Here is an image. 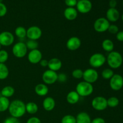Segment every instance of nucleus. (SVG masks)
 I'll use <instances>...</instances> for the list:
<instances>
[{"instance_id": "473e14b6", "label": "nucleus", "mask_w": 123, "mask_h": 123, "mask_svg": "<svg viewBox=\"0 0 123 123\" xmlns=\"http://www.w3.org/2000/svg\"><path fill=\"white\" fill-rule=\"evenodd\" d=\"M9 55L7 50L4 49L0 50V63L5 64L8 60Z\"/></svg>"}, {"instance_id": "cd10ccee", "label": "nucleus", "mask_w": 123, "mask_h": 123, "mask_svg": "<svg viewBox=\"0 0 123 123\" xmlns=\"http://www.w3.org/2000/svg\"><path fill=\"white\" fill-rule=\"evenodd\" d=\"M15 36L20 39H23L26 37V29L22 26H18L14 30Z\"/></svg>"}, {"instance_id": "c03bdc74", "label": "nucleus", "mask_w": 123, "mask_h": 123, "mask_svg": "<svg viewBox=\"0 0 123 123\" xmlns=\"http://www.w3.org/2000/svg\"><path fill=\"white\" fill-rule=\"evenodd\" d=\"M117 5V2L116 0H110L109 2V6L110 8H115Z\"/></svg>"}, {"instance_id": "dca6fc26", "label": "nucleus", "mask_w": 123, "mask_h": 123, "mask_svg": "<svg viewBox=\"0 0 123 123\" xmlns=\"http://www.w3.org/2000/svg\"><path fill=\"white\" fill-rule=\"evenodd\" d=\"M106 19L109 22H115L120 19V14L119 11L116 8H109L107 10Z\"/></svg>"}, {"instance_id": "49530a36", "label": "nucleus", "mask_w": 123, "mask_h": 123, "mask_svg": "<svg viewBox=\"0 0 123 123\" xmlns=\"http://www.w3.org/2000/svg\"><path fill=\"white\" fill-rule=\"evenodd\" d=\"M1 47H2V46H1V44H0V50H1Z\"/></svg>"}, {"instance_id": "ddd939ff", "label": "nucleus", "mask_w": 123, "mask_h": 123, "mask_svg": "<svg viewBox=\"0 0 123 123\" xmlns=\"http://www.w3.org/2000/svg\"><path fill=\"white\" fill-rule=\"evenodd\" d=\"M76 7L78 12L82 14H86L91 10L92 4L90 0H79Z\"/></svg>"}, {"instance_id": "c9c22d12", "label": "nucleus", "mask_w": 123, "mask_h": 123, "mask_svg": "<svg viewBox=\"0 0 123 123\" xmlns=\"http://www.w3.org/2000/svg\"><path fill=\"white\" fill-rule=\"evenodd\" d=\"M7 12V8L6 5L2 2H0V17L6 16Z\"/></svg>"}, {"instance_id": "a211bd4d", "label": "nucleus", "mask_w": 123, "mask_h": 123, "mask_svg": "<svg viewBox=\"0 0 123 123\" xmlns=\"http://www.w3.org/2000/svg\"><path fill=\"white\" fill-rule=\"evenodd\" d=\"M43 108L46 111L50 112L52 111L55 108L56 102L55 99L52 97H46L44 98L42 102Z\"/></svg>"}, {"instance_id": "c756f323", "label": "nucleus", "mask_w": 123, "mask_h": 123, "mask_svg": "<svg viewBox=\"0 0 123 123\" xmlns=\"http://www.w3.org/2000/svg\"><path fill=\"white\" fill-rule=\"evenodd\" d=\"M25 44L28 50H34L38 49V43L37 40H28L25 42Z\"/></svg>"}, {"instance_id": "7c9ffc66", "label": "nucleus", "mask_w": 123, "mask_h": 123, "mask_svg": "<svg viewBox=\"0 0 123 123\" xmlns=\"http://www.w3.org/2000/svg\"><path fill=\"white\" fill-rule=\"evenodd\" d=\"M114 71L111 68H105L101 73L102 77L105 79H110L114 76Z\"/></svg>"}, {"instance_id": "a878e982", "label": "nucleus", "mask_w": 123, "mask_h": 123, "mask_svg": "<svg viewBox=\"0 0 123 123\" xmlns=\"http://www.w3.org/2000/svg\"><path fill=\"white\" fill-rule=\"evenodd\" d=\"M10 102L9 98L3 96H0V112L7 111L9 108Z\"/></svg>"}, {"instance_id": "6e6552de", "label": "nucleus", "mask_w": 123, "mask_h": 123, "mask_svg": "<svg viewBox=\"0 0 123 123\" xmlns=\"http://www.w3.org/2000/svg\"><path fill=\"white\" fill-rule=\"evenodd\" d=\"M82 78L84 81L92 84L98 80V73L95 68H87L84 71Z\"/></svg>"}, {"instance_id": "b1692460", "label": "nucleus", "mask_w": 123, "mask_h": 123, "mask_svg": "<svg viewBox=\"0 0 123 123\" xmlns=\"http://www.w3.org/2000/svg\"><path fill=\"white\" fill-rule=\"evenodd\" d=\"M25 108H26V112L31 115L36 114L38 111V105L36 103L32 102H28L25 104Z\"/></svg>"}, {"instance_id": "f704fd0d", "label": "nucleus", "mask_w": 123, "mask_h": 123, "mask_svg": "<svg viewBox=\"0 0 123 123\" xmlns=\"http://www.w3.org/2000/svg\"><path fill=\"white\" fill-rule=\"evenodd\" d=\"M108 31L111 34H117L119 31V28L117 25H114V24H112V25L110 24Z\"/></svg>"}, {"instance_id": "423d86ee", "label": "nucleus", "mask_w": 123, "mask_h": 123, "mask_svg": "<svg viewBox=\"0 0 123 123\" xmlns=\"http://www.w3.org/2000/svg\"><path fill=\"white\" fill-rule=\"evenodd\" d=\"M91 106L97 111H103L108 108L107 99L103 96L95 97L91 101Z\"/></svg>"}, {"instance_id": "f3484780", "label": "nucleus", "mask_w": 123, "mask_h": 123, "mask_svg": "<svg viewBox=\"0 0 123 123\" xmlns=\"http://www.w3.org/2000/svg\"><path fill=\"white\" fill-rule=\"evenodd\" d=\"M62 66V62L57 58H52L48 61V67L50 70L58 72L61 68Z\"/></svg>"}, {"instance_id": "09e8293b", "label": "nucleus", "mask_w": 123, "mask_h": 123, "mask_svg": "<svg viewBox=\"0 0 123 123\" xmlns=\"http://www.w3.org/2000/svg\"></svg>"}, {"instance_id": "393cba45", "label": "nucleus", "mask_w": 123, "mask_h": 123, "mask_svg": "<svg viewBox=\"0 0 123 123\" xmlns=\"http://www.w3.org/2000/svg\"><path fill=\"white\" fill-rule=\"evenodd\" d=\"M102 49L106 52H111L113 51L114 49V43L110 39H105L102 43Z\"/></svg>"}, {"instance_id": "20e7f679", "label": "nucleus", "mask_w": 123, "mask_h": 123, "mask_svg": "<svg viewBox=\"0 0 123 123\" xmlns=\"http://www.w3.org/2000/svg\"><path fill=\"white\" fill-rule=\"evenodd\" d=\"M106 62V57L102 53H95L89 59V64L91 68H98L102 67Z\"/></svg>"}, {"instance_id": "de8ad7c7", "label": "nucleus", "mask_w": 123, "mask_h": 123, "mask_svg": "<svg viewBox=\"0 0 123 123\" xmlns=\"http://www.w3.org/2000/svg\"><path fill=\"white\" fill-rule=\"evenodd\" d=\"M2 1H3V0H0V2H2Z\"/></svg>"}, {"instance_id": "f8f14e48", "label": "nucleus", "mask_w": 123, "mask_h": 123, "mask_svg": "<svg viewBox=\"0 0 123 123\" xmlns=\"http://www.w3.org/2000/svg\"><path fill=\"white\" fill-rule=\"evenodd\" d=\"M42 36V30L37 26H31L26 30V37L29 40H38Z\"/></svg>"}, {"instance_id": "2f4dec72", "label": "nucleus", "mask_w": 123, "mask_h": 123, "mask_svg": "<svg viewBox=\"0 0 123 123\" xmlns=\"http://www.w3.org/2000/svg\"><path fill=\"white\" fill-rule=\"evenodd\" d=\"M61 123H76V117L72 115H66L62 118Z\"/></svg>"}, {"instance_id": "2eb2a0df", "label": "nucleus", "mask_w": 123, "mask_h": 123, "mask_svg": "<svg viewBox=\"0 0 123 123\" xmlns=\"http://www.w3.org/2000/svg\"><path fill=\"white\" fill-rule=\"evenodd\" d=\"M82 42L80 38L76 36L71 37L67 40L66 43V47L68 50L74 51L78 50L81 46Z\"/></svg>"}, {"instance_id": "bb28decb", "label": "nucleus", "mask_w": 123, "mask_h": 123, "mask_svg": "<svg viewBox=\"0 0 123 123\" xmlns=\"http://www.w3.org/2000/svg\"><path fill=\"white\" fill-rule=\"evenodd\" d=\"M9 75V69L6 64L0 63V80L7 79Z\"/></svg>"}, {"instance_id": "a19ab883", "label": "nucleus", "mask_w": 123, "mask_h": 123, "mask_svg": "<svg viewBox=\"0 0 123 123\" xmlns=\"http://www.w3.org/2000/svg\"><path fill=\"white\" fill-rule=\"evenodd\" d=\"M91 123H106L105 120L102 117H96L91 120Z\"/></svg>"}, {"instance_id": "72a5a7b5", "label": "nucleus", "mask_w": 123, "mask_h": 123, "mask_svg": "<svg viewBox=\"0 0 123 123\" xmlns=\"http://www.w3.org/2000/svg\"><path fill=\"white\" fill-rule=\"evenodd\" d=\"M83 73H84V71L80 69V68H76V69L73 70L72 74L73 78H74V79H80L82 78Z\"/></svg>"}, {"instance_id": "e433bc0d", "label": "nucleus", "mask_w": 123, "mask_h": 123, "mask_svg": "<svg viewBox=\"0 0 123 123\" xmlns=\"http://www.w3.org/2000/svg\"><path fill=\"white\" fill-rule=\"evenodd\" d=\"M67 74L64 73H61L60 74H58V79L57 81L60 83H64L67 81Z\"/></svg>"}, {"instance_id": "aec40b11", "label": "nucleus", "mask_w": 123, "mask_h": 123, "mask_svg": "<svg viewBox=\"0 0 123 123\" xmlns=\"http://www.w3.org/2000/svg\"><path fill=\"white\" fill-rule=\"evenodd\" d=\"M34 91L37 96L40 97H44L47 96L49 92V88L48 85L44 83H40L36 85Z\"/></svg>"}, {"instance_id": "0eeeda50", "label": "nucleus", "mask_w": 123, "mask_h": 123, "mask_svg": "<svg viewBox=\"0 0 123 123\" xmlns=\"http://www.w3.org/2000/svg\"><path fill=\"white\" fill-rule=\"evenodd\" d=\"M110 22L105 18H99L95 20L93 27L95 31L99 33H102L108 31Z\"/></svg>"}, {"instance_id": "412c9836", "label": "nucleus", "mask_w": 123, "mask_h": 123, "mask_svg": "<svg viewBox=\"0 0 123 123\" xmlns=\"http://www.w3.org/2000/svg\"><path fill=\"white\" fill-rule=\"evenodd\" d=\"M80 97L76 91H71L66 96L67 102L70 105H75L79 102Z\"/></svg>"}, {"instance_id": "f03ea898", "label": "nucleus", "mask_w": 123, "mask_h": 123, "mask_svg": "<svg viewBox=\"0 0 123 123\" xmlns=\"http://www.w3.org/2000/svg\"><path fill=\"white\" fill-rule=\"evenodd\" d=\"M106 62L112 69H117L122 66L123 58L119 52L113 51L109 53L106 57Z\"/></svg>"}, {"instance_id": "39448f33", "label": "nucleus", "mask_w": 123, "mask_h": 123, "mask_svg": "<svg viewBox=\"0 0 123 123\" xmlns=\"http://www.w3.org/2000/svg\"><path fill=\"white\" fill-rule=\"evenodd\" d=\"M12 53L16 58H22L28 54V49L25 42H19L14 44L12 48Z\"/></svg>"}, {"instance_id": "4be33fe9", "label": "nucleus", "mask_w": 123, "mask_h": 123, "mask_svg": "<svg viewBox=\"0 0 123 123\" xmlns=\"http://www.w3.org/2000/svg\"><path fill=\"white\" fill-rule=\"evenodd\" d=\"M91 117L85 112H80L76 117V123H91Z\"/></svg>"}, {"instance_id": "6ab92c4d", "label": "nucleus", "mask_w": 123, "mask_h": 123, "mask_svg": "<svg viewBox=\"0 0 123 123\" xmlns=\"http://www.w3.org/2000/svg\"><path fill=\"white\" fill-rule=\"evenodd\" d=\"M78 12L74 7H67L64 11V18L68 20H74L77 18Z\"/></svg>"}, {"instance_id": "58836bf2", "label": "nucleus", "mask_w": 123, "mask_h": 123, "mask_svg": "<svg viewBox=\"0 0 123 123\" xmlns=\"http://www.w3.org/2000/svg\"><path fill=\"white\" fill-rule=\"evenodd\" d=\"M78 0H65V4L68 7H74L76 6Z\"/></svg>"}, {"instance_id": "f257e3e1", "label": "nucleus", "mask_w": 123, "mask_h": 123, "mask_svg": "<svg viewBox=\"0 0 123 123\" xmlns=\"http://www.w3.org/2000/svg\"><path fill=\"white\" fill-rule=\"evenodd\" d=\"M8 111L11 117L18 119L20 118L26 113L25 103L21 100H13L10 103Z\"/></svg>"}, {"instance_id": "79ce46f5", "label": "nucleus", "mask_w": 123, "mask_h": 123, "mask_svg": "<svg viewBox=\"0 0 123 123\" xmlns=\"http://www.w3.org/2000/svg\"><path fill=\"white\" fill-rule=\"evenodd\" d=\"M116 38L119 42H123V31H119L116 34Z\"/></svg>"}, {"instance_id": "5701e85b", "label": "nucleus", "mask_w": 123, "mask_h": 123, "mask_svg": "<svg viewBox=\"0 0 123 123\" xmlns=\"http://www.w3.org/2000/svg\"><path fill=\"white\" fill-rule=\"evenodd\" d=\"M14 92H15V90L13 86L11 85H7L2 88L1 91V96L9 98L14 95Z\"/></svg>"}, {"instance_id": "4c0bfd02", "label": "nucleus", "mask_w": 123, "mask_h": 123, "mask_svg": "<svg viewBox=\"0 0 123 123\" xmlns=\"http://www.w3.org/2000/svg\"><path fill=\"white\" fill-rule=\"evenodd\" d=\"M2 123H20L19 121V119L16 118L10 117L7 118L4 120Z\"/></svg>"}, {"instance_id": "37998d69", "label": "nucleus", "mask_w": 123, "mask_h": 123, "mask_svg": "<svg viewBox=\"0 0 123 123\" xmlns=\"http://www.w3.org/2000/svg\"><path fill=\"white\" fill-rule=\"evenodd\" d=\"M40 65L43 67H48V60H46V59H42L39 62Z\"/></svg>"}, {"instance_id": "9d476101", "label": "nucleus", "mask_w": 123, "mask_h": 123, "mask_svg": "<svg viewBox=\"0 0 123 123\" xmlns=\"http://www.w3.org/2000/svg\"><path fill=\"white\" fill-rule=\"evenodd\" d=\"M14 42V36L10 31H2L0 33V44L2 46H10Z\"/></svg>"}, {"instance_id": "9b49d317", "label": "nucleus", "mask_w": 123, "mask_h": 123, "mask_svg": "<svg viewBox=\"0 0 123 123\" xmlns=\"http://www.w3.org/2000/svg\"><path fill=\"white\" fill-rule=\"evenodd\" d=\"M109 86L114 91H120L123 87V77L120 74H114L109 79Z\"/></svg>"}, {"instance_id": "1a4fd4ad", "label": "nucleus", "mask_w": 123, "mask_h": 123, "mask_svg": "<svg viewBox=\"0 0 123 123\" xmlns=\"http://www.w3.org/2000/svg\"><path fill=\"white\" fill-rule=\"evenodd\" d=\"M58 73L56 72L48 69L42 74V80L46 85H52L57 82Z\"/></svg>"}, {"instance_id": "a18cd8bd", "label": "nucleus", "mask_w": 123, "mask_h": 123, "mask_svg": "<svg viewBox=\"0 0 123 123\" xmlns=\"http://www.w3.org/2000/svg\"><path fill=\"white\" fill-rule=\"evenodd\" d=\"M121 19H122V20L123 22V14H122V16H121Z\"/></svg>"}, {"instance_id": "7ed1b4c3", "label": "nucleus", "mask_w": 123, "mask_h": 123, "mask_svg": "<svg viewBox=\"0 0 123 123\" xmlns=\"http://www.w3.org/2000/svg\"><path fill=\"white\" fill-rule=\"evenodd\" d=\"M75 91L80 97H86L92 94L94 91V87L92 84L84 80L77 84Z\"/></svg>"}, {"instance_id": "4468645a", "label": "nucleus", "mask_w": 123, "mask_h": 123, "mask_svg": "<svg viewBox=\"0 0 123 123\" xmlns=\"http://www.w3.org/2000/svg\"><path fill=\"white\" fill-rule=\"evenodd\" d=\"M43 58L42 53L39 49H34V50H30L27 55V58L29 62L32 64H39Z\"/></svg>"}, {"instance_id": "ea45409f", "label": "nucleus", "mask_w": 123, "mask_h": 123, "mask_svg": "<svg viewBox=\"0 0 123 123\" xmlns=\"http://www.w3.org/2000/svg\"><path fill=\"white\" fill-rule=\"evenodd\" d=\"M26 123H42V121L39 118L37 117H32L27 120Z\"/></svg>"}, {"instance_id": "c85d7f7f", "label": "nucleus", "mask_w": 123, "mask_h": 123, "mask_svg": "<svg viewBox=\"0 0 123 123\" xmlns=\"http://www.w3.org/2000/svg\"><path fill=\"white\" fill-rule=\"evenodd\" d=\"M107 103H108V107L110 108H116L117 106L119 105L120 103V100L117 97H109L108 99H107Z\"/></svg>"}]
</instances>
